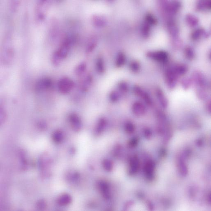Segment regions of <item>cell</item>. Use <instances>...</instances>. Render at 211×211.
<instances>
[{
    "label": "cell",
    "instance_id": "6",
    "mask_svg": "<svg viewBox=\"0 0 211 211\" xmlns=\"http://www.w3.org/2000/svg\"><path fill=\"white\" fill-rule=\"evenodd\" d=\"M147 56L149 58L160 61H165L168 58L167 53L163 51L148 52L147 54Z\"/></svg>",
    "mask_w": 211,
    "mask_h": 211
},
{
    "label": "cell",
    "instance_id": "8",
    "mask_svg": "<svg viewBox=\"0 0 211 211\" xmlns=\"http://www.w3.org/2000/svg\"><path fill=\"white\" fill-rule=\"evenodd\" d=\"M93 25L97 27H103L106 25L107 21L103 16L95 15L92 18Z\"/></svg>",
    "mask_w": 211,
    "mask_h": 211
},
{
    "label": "cell",
    "instance_id": "31",
    "mask_svg": "<svg viewBox=\"0 0 211 211\" xmlns=\"http://www.w3.org/2000/svg\"><path fill=\"white\" fill-rule=\"evenodd\" d=\"M12 5H11L12 10L13 12L16 11V9L18 8L19 6V1H14L12 2Z\"/></svg>",
    "mask_w": 211,
    "mask_h": 211
},
{
    "label": "cell",
    "instance_id": "9",
    "mask_svg": "<svg viewBox=\"0 0 211 211\" xmlns=\"http://www.w3.org/2000/svg\"><path fill=\"white\" fill-rule=\"evenodd\" d=\"M99 188L103 197L106 199H109L111 197V193L108 184L106 182H101L99 183Z\"/></svg>",
    "mask_w": 211,
    "mask_h": 211
},
{
    "label": "cell",
    "instance_id": "33",
    "mask_svg": "<svg viewBox=\"0 0 211 211\" xmlns=\"http://www.w3.org/2000/svg\"><path fill=\"white\" fill-rule=\"evenodd\" d=\"M6 118V114L4 110L1 109V123L4 122Z\"/></svg>",
    "mask_w": 211,
    "mask_h": 211
},
{
    "label": "cell",
    "instance_id": "18",
    "mask_svg": "<svg viewBox=\"0 0 211 211\" xmlns=\"http://www.w3.org/2000/svg\"><path fill=\"white\" fill-rule=\"evenodd\" d=\"M106 125V121L105 119H100L98 122L97 126V132L99 134L101 133L104 129Z\"/></svg>",
    "mask_w": 211,
    "mask_h": 211
},
{
    "label": "cell",
    "instance_id": "22",
    "mask_svg": "<svg viewBox=\"0 0 211 211\" xmlns=\"http://www.w3.org/2000/svg\"><path fill=\"white\" fill-rule=\"evenodd\" d=\"M187 22L191 26H195L197 25L198 22V19L192 15H188L186 17Z\"/></svg>",
    "mask_w": 211,
    "mask_h": 211
},
{
    "label": "cell",
    "instance_id": "30",
    "mask_svg": "<svg viewBox=\"0 0 211 211\" xmlns=\"http://www.w3.org/2000/svg\"><path fill=\"white\" fill-rule=\"evenodd\" d=\"M118 98V95L116 92H112L110 95V99L112 101H116Z\"/></svg>",
    "mask_w": 211,
    "mask_h": 211
},
{
    "label": "cell",
    "instance_id": "4",
    "mask_svg": "<svg viewBox=\"0 0 211 211\" xmlns=\"http://www.w3.org/2000/svg\"><path fill=\"white\" fill-rule=\"evenodd\" d=\"M52 80L48 77L41 79L36 83L35 89L37 91H41L47 89L52 86Z\"/></svg>",
    "mask_w": 211,
    "mask_h": 211
},
{
    "label": "cell",
    "instance_id": "14",
    "mask_svg": "<svg viewBox=\"0 0 211 211\" xmlns=\"http://www.w3.org/2000/svg\"><path fill=\"white\" fill-rule=\"evenodd\" d=\"M97 39L95 37H93L90 40L89 42L88 43L86 48V52L87 54L91 53L95 48L97 44Z\"/></svg>",
    "mask_w": 211,
    "mask_h": 211
},
{
    "label": "cell",
    "instance_id": "11",
    "mask_svg": "<svg viewBox=\"0 0 211 211\" xmlns=\"http://www.w3.org/2000/svg\"><path fill=\"white\" fill-rule=\"evenodd\" d=\"M72 198L70 195L68 194H64L62 195L59 198L58 203L61 206H66L71 203Z\"/></svg>",
    "mask_w": 211,
    "mask_h": 211
},
{
    "label": "cell",
    "instance_id": "17",
    "mask_svg": "<svg viewBox=\"0 0 211 211\" xmlns=\"http://www.w3.org/2000/svg\"><path fill=\"white\" fill-rule=\"evenodd\" d=\"M97 69L100 73H103L105 71V65L103 58L99 57L97 59L96 63Z\"/></svg>",
    "mask_w": 211,
    "mask_h": 211
},
{
    "label": "cell",
    "instance_id": "32",
    "mask_svg": "<svg viewBox=\"0 0 211 211\" xmlns=\"http://www.w3.org/2000/svg\"><path fill=\"white\" fill-rule=\"evenodd\" d=\"M119 87L120 89L123 91H126L127 90L128 86L127 84H126L125 82H122L121 83H120L119 84Z\"/></svg>",
    "mask_w": 211,
    "mask_h": 211
},
{
    "label": "cell",
    "instance_id": "29",
    "mask_svg": "<svg viewBox=\"0 0 211 211\" xmlns=\"http://www.w3.org/2000/svg\"><path fill=\"white\" fill-rule=\"evenodd\" d=\"M46 203L44 200H40L37 203V207L39 210H44L46 208Z\"/></svg>",
    "mask_w": 211,
    "mask_h": 211
},
{
    "label": "cell",
    "instance_id": "34",
    "mask_svg": "<svg viewBox=\"0 0 211 211\" xmlns=\"http://www.w3.org/2000/svg\"><path fill=\"white\" fill-rule=\"evenodd\" d=\"M137 142H138V141H137V139H133L130 142V145L132 146H134L137 144Z\"/></svg>",
    "mask_w": 211,
    "mask_h": 211
},
{
    "label": "cell",
    "instance_id": "1",
    "mask_svg": "<svg viewBox=\"0 0 211 211\" xmlns=\"http://www.w3.org/2000/svg\"><path fill=\"white\" fill-rule=\"evenodd\" d=\"M74 86V83L71 79L67 77H63L58 82L59 91L63 94L69 93Z\"/></svg>",
    "mask_w": 211,
    "mask_h": 211
},
{
    "label": "cell",
    "instance_id": "13",
    "mask_svg": "<svg viewBox=\"0 0 211 211\" xmlns=\"http://www.w3.org/2000/svg\"><path fill=\"white\" fill-rule=\"evenodd\" d=\"M63 133L62 131L60 130L56 131L53 133L52 135L53 141L57 144L61 142L63 139Z\"/></svg>",
    "mask_w": 211,
    "mask_h": 211
},
{
    "label": "cell",
    "instance_id": "23",
    "mask_svg": "<svg viewBox=\"0 0 211 211\" xmlns=\"http://www.w3.org/2000/svg\"><path fill=\"white\" fill-rule=\"evenodd\" d=\"M180 169L181 172H182L183 175H186L187 173V169L185 164L184 162L182 159H181L180 162Z\"/></svg>",
    "mask_w": 211,
    "mask_h": 211
},
{
    "label": "cell",
    "instance_id": "3",
    "mask_svg": "<svg viewBox=\"0 0 211 211\" xmlns=\"http://www.w3.org/2000/svg\"><path fill=\"white\" fill-rule=\"evenodd\" d=\"M49 5V1H39L37 3L35 11L36 17L39 20L42 21L44 19Z\"/></svg>",
    "mask_w": 211,
    "mask_h": 211
},
{
    "label": "cell",
    "instance_id": "16",
    "mask_svg": "<svg viewBox=\"0 0 211 211\" xmlns=\"http://www.w3.org/2000/svg\"><path fill=\"white\" fill-rule=\"evenodd\" d=\"M125 56L123 52H120L117 56L116 65L118 67H120L124 65L125 62Z\"/></svg>",
    "mask_w": 211,
    "mask_h": 211
},
{
    "label": "cell",
    "instance_id": "24",
    "mask_svg": "<svg viewBox=\"0 0 211 211\" xmlns=\"http://www.w3.org/2000/svg\"><path fill=\"white\" fill-rule=\"evenodd\" d=\"M203 31H204L203 30L201 29H198L196 31H194L192 33V35H191V37L193 39H196L199 38L200 36L203 33Z\"/></svg>",
    "mask_w": 211,
    "mask_h": 211
},
{
    "label": "cell",
    "instance_id": "35",
    "mask_svg": "<svg viewBox=\"0 0 211 211\" xmlns=\"http://www.w3.org/2000/svg\"><path fill=\"white\" fill-rule=\"evenodd\" d=\"M145 133H146V137H147V138H149V137H150V136L151 135L150 132L148 130L146 131V132H145Z\"/></svg>",
    "mask_w": 211,
    "mask_h": 211
},
{
    "label": "cell",
    "instance_id": "5",
    "mask_svg": "<svg viewBox=\"0 0 211 211\" xmlns=\"http://www.w3.org/2000/svg\"><path fill=\"white\" fill-rule=\"evenodd\" d=\"M69 120L74 131H80L81 128V119L78 115L76 114H71L69 116Z\"/></svg>",
    "mask_w": 211,
    "mask_h": 211
},
{
    "label": "cell",
    "instance_id": "25",
    "mask_svg": "<svg viewBox=\"0 0 211 211\" xmlns=\"http://www.w3.org/2000/svg\"><path fill=\"white\" fill-rule=\"evenodd\" d=\"M130 67L133 71L137 72L140 69V66L137 62L133 61L131 64Z\"/></svg>",
    "mask_w": 211,
    "mask_h": 211
},
{
    "label": "cell",
    "instance_id": "12",
    "mask_svg": "<svg viewBox=\"0 0 211 211\" xmlns=\"http://www.w3.org/2000/svg\"><path fill=\"white\" fill-rule=\"evenodd\" d=\"M145 110L144 105L138 102L134 103L133 106V111L135 115H143L145 113Z\"/></svg>",
    "mask_w": 211,
    "mask_h": 211
},
{
    "label": "cell",
    "instance_id": "28",
    "mask_svg": "<svg viewBox=\"0 0 211 211\" xmlns=\"http://www.w3.org/2000/svg\"><path fill=\"white\" fill-rule=\"evenodd\" d=\"M176 70L180 74H184L186 71L187 68L184 65H181L180 66L178 67Z\"/></svg>",
    "mask_w": 211,
    "mask_h": 211
},
{
    "label": "cell",
    "instance_id": "2",
    "mask_svg": "<svg viewBox=\"0 0 211 211\" xmlns=\"http://www.w3.org/2000/svg\"><path fill=\"white\" fill-rule=\"evenodd\" d=\"M70 40L69 39H65L62 43L59 50L54 52V54L61 61L67 56L70 49Z\"/></svg>",
    "mask_w": 211,
    "mask_h": 211
},
{
    "label": "cell",
    "instance_id": "20",
    "mask_svg": "<svg viewBox=\"0 0 211 211\" xmlns=\"http://www.w3.org/2000/svg\"><path fill=\"white\" fill-rule=\"evenodd\" d=\"M150 31V25L145 22L142 27V33L144 37L148 36Z\"/></svg>",
    "mask_w": 211,
    "mask_h": 211
},
{
    "label": "cell",
    "instance_id": "10",
    "mask_svg": "<svg viewBox=\"0 0 211 211\" xmlns=\"http://www.w3.org/2000/svg\"><path fill=\"white\" fill-rule=\"evenodd\" d=\"M139 167V161L137 158L134 157L131 158L130 163L129 174L133 175L138 171Z\"/></svg>",
    "mask_w": 211,
    "mask_h": 211
},
{
    "label": "cell",
    "instance_id": "15",
    "mask_svg": "<svg viewBox=\"0 0 211 211\" xmlns=\"http://www.w3.org/2000/svg\"><path fill=\"white\" fill-rule=\"evenodd\" d=\"M86 64L85 63H81L76 67L75 69V73L77 76H80L85 72L86 69Z\"/></svg>",
    "mask_w": 211,
    "mask_h": 211
},
{
    "label": "cell",
    "instance_id": "26",
    "mask_svg": "<svg viewBox=\"0 0 211 211\" xmlns=\"http://www.w3.org/2000/svg\"><path fill=\"white\" fill-rule=\"evenodd\" d=\"M185 52L186 55L188 59H192L193 58L194 54H193V51L191 48L190 47H187L185 49Z\"/></svg>",
    "mask_w": 211,
    "mask_h": 211
},
{
    "label": "cell",
    "instance_id": "27",
    "mask_svg": "<svg viewBox=\"0 0 211 211\" xmlns=\"http://www.w3.org/2000/svg\"><path fill=\"white\" fill-rule=\"evenodd\" d=\"M125 129L127 132L129 133H131L134 131V127L132 124L129 123L125 126Z\"/></svg>",
    "mask_w": 211,
    "mask_h": 211
},
{
    "label": "cell",
    "instance_id": "21",
    "mask_svg": "<svg viewBox=\"0 0 211 211\" xmlns=\"http://www.w3.org/2000/svg\"><path fill=\"white\" fill-rule=\"evenodd\" d=\"M103 166L106 171H111L113 168V163L109 160H105L103 162Z\"/></svg>",
    "mask_w": 211,
    "mask_h": 211
},
{
    "label": "cell",
    "instance_id": "19",
    "mask_svg": "<svg viewBox=\"0 0 211 211\" xmlns=\"http://www.w3.org/2000/svg\"><path fill=\"white\" fill-rule=\"evenodd\" d=\"M146 23L149 25H155L157 24V20L155 18L154 16H152L150 14H148L146 16Z\"/></svg>",
    "mask_w": 211,
    "mask_h": 211
},
{
    "label": "cell",
    "instance_id": "7",
    "mask_svg": "<svg viewBox=\"0 0 211 211\" xmlns=\"http://www.w3.org/2000/svg\"><path fill=\"white\" fill-rule=\"evenodd\" d=\"M155 168L154 163L152 161H150L146 163L145 165L144 171L146 177L149 179H151L153 177L154 172Z\"/></svg>",
    "mask_w": 211,
    "mask_h": 211
}]
</instances>
